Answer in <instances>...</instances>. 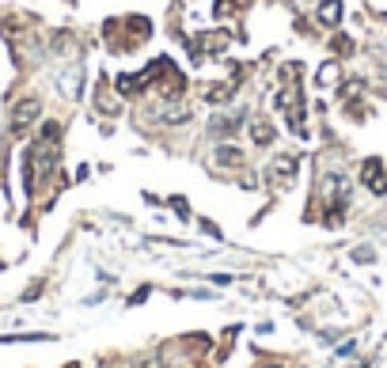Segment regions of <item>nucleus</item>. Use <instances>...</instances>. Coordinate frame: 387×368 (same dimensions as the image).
Returning a JSON list of instances; mask_svg holds the SVG:
<instances>
[{"label": "nucleus", "mask_w": 387, "mask_h": 368, "mask_svg": "<svg viewBox=\"0 0 387 368\" xmlns=\"http://www.w3.org/2000/svg\"><path fill=\"white\" fill-rule=\"evenodd\" d=\"M293 178H296V156L281 152V156H273V160L266 163V183L273 186V190H285Z\"/></svg>", "instance_id": "f257e3e1"}, {"label": "nucleus", "mask_w": 387, "mask_h": 368, "mask_svg": "<svg viewBox=\"0 0 387 368\" xmlns=\"http://www.w3.org/2000/svg\"><path fill=\"white\" fill-rule=\"evenodd\" d=\"M38 114H42L38 95H31V99H23V103H16V107H12V129H16V133H23V129H27Z\"/></svg>", "instance_id": "f03ea898"}, {"label": "nucleus", "mask_w": 387, "mask_h": 368, "mask_svg": "<svg viewBox=\"0 0 387 368\" xmlns=\"http://www.w3.org/2000/svg\"><path fill=\"white\" fill-rule=\"evenodd\" d=\"M361 183L369 186L372 194H383V190H387V178H383V163L376 160V156H369V160H364V167H361Z\"/></svg>", "instance_id": "7ed1b4c3"}, {"label": "nucleus", "mask_w": 387, "mask_h": 368, "mask_svg": "<svg viewBox=\"0 0 387 368\" xmlns=\"http://www.w3.org/2000/svg\"><path fill=\"white\" fill-rule=\"evenodd\" d=\"M80 84H84V69H80V65H72L69 72L58 76V87H61L65 99H76V95H80Z\"/></svg>", "instance_id": "20e7f679"}, {"label": "nucleus", "mask_w": 387, "mask_h": 368, "mask_svg": "<svg viewBox=\"0 0 387 368\" xmlns=\"http://www.w3.org/2000/svg\"><path fill=\"white\" fill-rule=\"evenodd\" d=\"M239 148H231V144H224V148L217 152V171H228V167H239Z\"/></svg>", "instance_id": "39448f33"}, {"label": "nucleus", "mask_w": 387, "mask_h": 368, "mask_svg": "<svg viewBox=\"0 0 387 368\" xmlns=\"http://www.w3.org/2000/svg\"><path fill=\"white\" fill-rule=\"evenodd\" d=\"M319 19L334 27L338 19H342V0H323V8H319Z\"/></svg>", "instance_id": "423d86ee"}, {"label": "nucleus", "mask_w": 387, "mask_h": 368, "mask_svg": "<svg viewBox=\"0 0 387 368\" xmlns=\"http://www.w3.org/2000/svg\"><path fill=\"white\" fill-rule=\"evenodd\" d=\"M239 121H243V114L217 118V121H213V133H217V137H228V133H236V129H239Z\"/></svg>", "instance_id": "0eeeda50"}, {"label": "nucleus", "mask_w": 387, "mask_h": 368, "mask_svg": "<svg viewBox=\"0 0 387 368\" xmlns=\"http://www.w3.org/2000/svg\"><path fill=\"white\" fill-rule=\"evenodd\" d=\"M95 107L103 110V114H118V99H110L107 87H99V99H95Z\"/></svg>", "instance_id": "6e6552de"}, {"label": "nucleus", "mask_w": 387, "mask_h": 368, "mask_svg": "<svg viewBox=\"0 0 387 368\" xmlns=\"http://www.w3.org/2000/svg\"><path fill=\"white\" fill-rule=\"evenodd\" d=\"M228 95H231V84H213V87H205V99H209V103H224Z\"/></svg>", "instance_id": "1a4fd4ad"}, {"label": "nucleus", "mask_w": 387, "mask_h": 368, "mask_svg": "<svg viewBox=\"0 0 387 368\" xmlns=\"http://www.w3.org/2000/svg\"><path fill=\"white\" fill-rule=\"evenodd\" d=\"M338 76H342V72H338V65H323V69H319V76H315V80L327 87V84H338Z\"/></svg>", "instance_id": "9d476101"}, {"label": "nucleus", "mask_w": 387, "mask_h": 368, "mask_svg": "<svg viewBox=\"0 0 387 368\" xmlns=\"http://www.w3.org/2000/svg\"><path fill=\"white\" fill-rule=\"evenodd\" d=\"M254 141H258V144H270V141H273L270 121H254Z\"/></svg>", "instance_id": "9b49d317"}]
</instances>
